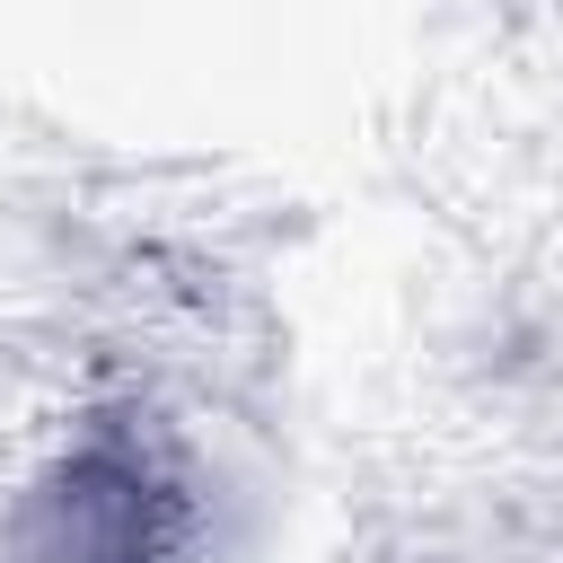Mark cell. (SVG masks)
<instances>
[{"label": "cell", "mask_w": 563, "mask_h": 563, "mask_svg": "<svg viewBox=\"0 0 563 563\" xmlns=\"http://www.w3.org/2000/svg\"><path fill=\"white\" fill-rule=\"evenodd\" d=\"M53 563H176V510L141 457L97 449L53 493Z\"/></svg>", "instance_id": "obj_1"}]
</instances>
